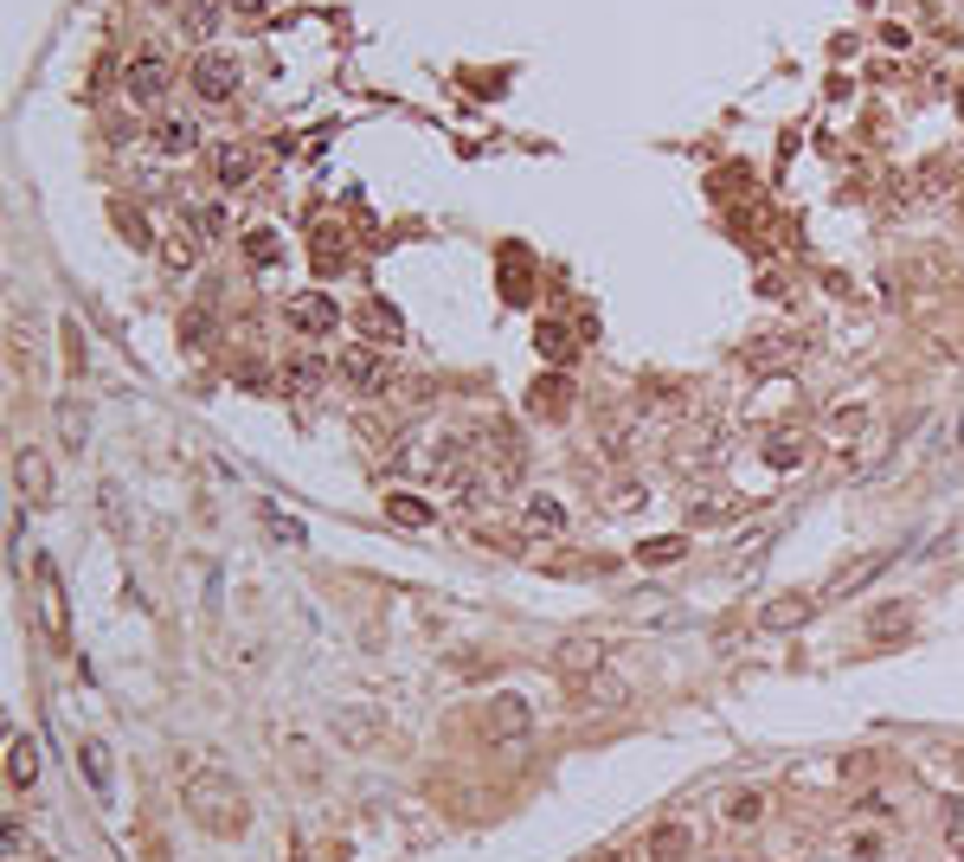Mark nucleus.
<instances>
[{"label":"nucleus","mask_w":964,"mask_h":862,"mask_svg":"<svg viewBox=\"0 0 964 862\" xmlns=\"http://www.w3.org/2000/svg\"><path fill=\"white\" fill-rule=\"evenodd\" d=\"M187 811L207 824L212 837H238V830L251 824V804H245V791L232 786L225 773H200V779L187 786Z\"/></svg>","instance_id":"1"},{"label":"nucleus","mask_w":964,"mask_h":862,"mask_svg":"<svg viewBox=\"0 0 964 862\" xmlns=\"http://www.w3.org/2000/svg\"><path fill=\"white\" fill-rule=\"evenodd\" d=\"M798 355H804V342H798V335H784V329H765V335H753V342L740 348V367H746L753 380H778L784 367H798Z\"/></svg>","instance_id":"2"},{"label":"nucleus","mask_w":964,"mask_h":862,"mask_svg":"<svg viewBox=\"0 0 964 862\" xmlns=\"http://www.w3.org/2000/svg\"><path fill=\"white\" fill-rule=\"evenodd\" d=\"M123 90H129V103H161V97L174 90V65H168V52L141 46L136 59L123 65Z\"/></svg>","instance_id":"3"},{"label":"nucleus","mask_w":964,"mask_h":862,"mask_svg":"<svg viewBox=\"0 0 964 862\" xmlns=\"http://www.w3.org/2000/svg\"><path fill=\"white\" fill-rule=\"evenodd\" d=\"M187 77H194V97H200V103H232L238 84H245V65H238L232 52H200Z\"/></svg>","instance_id":"4"},{"label":"nucleus","mask_w":964,"mask_h":862,"mask_svg":"<svg viewBox=\"0 0 964 862\" xmlns=\"http://www.w3.org/2000/svg\"><path fill=\"white\" fill-rule=\"evenodd\" d=\"M335 373H342L354 393H386V386H393V360H386V348H373V342H354V348H342Z\"/></svg>","instance_id":"5"},{"label":"nucleus","mask_w":964,"mask_h":862,"mask_svg":"<svg viewBox=\"0 0 964 862\" xmlns=\"http://www.w3.org/2000/svg\"><path fill=\"white\" fill-rule=\"evenodd\" d=\"M283 322L296 329V335H335L342 329V309H335V296H322V290H296L289 303H283Z\"/></svg>","instance_id":"6"},{"label":"nucleus","mask_w":964,"mask_h":862,"mask_svg":"<svg viewBox=\"0 0 964 862\" xmlns=\"http://www.w3.org/2000/svg\"><path fill=\"white\" fill-rule=\"evenodd\" d=\"M482 727H489V740H495V747H515V740H528L534 709H528L515 689H502V695H489V715H482Z\"/></svg>","instance_id":"7"},{"label":"nucleus","mask_w":964,"mask_h":862,"mask_svg":"<svg viewBox=\"0 0 964 862\" xmlns=\"http://www.w3.org/2000/svg\"><path fill=\"white\" fill-rule=\"evenodd\" d=\"M354 322H360V342H373V348H399V342H406V322H399V309H393V303H380V296H367Z\"/></svg>","instance_id":"8"},{"label":"nucleus","mask_w":964,"mask_h":862,"mask_svg":"<svg viewBox=\"0 0 964 862\" xmlns=\"http://www.w3.org/2000/svg\"><path fill=\"white\" fill-rule=\"evenodd\" d=\"M39 618H46V638L65 644L71 638V618H65V586H59V567L39 561Z\"/></svg>","instance_id":"9"},{"label":"nucleus","mask_w":964,"mask_h":862,"mask_svg":"<svg viewBox=\"0 0 964 862\" xmlns=\"http://www.w3.org/2000/svg\"><path fill=\"white\" fill-rule=\"evenodd\" d=\"M335 380V367L322 355H296V360H283V393H296V399H316L322 386Z\"/></svg>","instance_id":"10"},{"label":"nucleus","mask_w":964,"mask_h":862,"mask_svg":"<svg viewBox=\"0 0 964 862\" xmlns=\"http://www.w3.org/2000/svg\"><path fill=\"white\" fill-rule=\"evenodd\" d=\"M528 412H534V419H566V412H572V380H566V373H541V380L528 386Z\"/></svg>","instance_id":"11"},{"label":"nucleus","mask_w":964,"mask_h":862,"mask_svg":"<svg viewBox=\"0 0 964 862\" xmlns=\"http://www.w3.org/2000/svg\"><path fill=\"white\" fill-rule=\"evenodd\" d=\"M811 618H817V599H811V592H784V599H771V605L758 612L765 631H798V625H811Z\"/></svg>","instance_id":"12"},{"label":"nucleus","mask_w":964,"mask_h":862,"mask_svg":"<svg viewBox=\"0 0 964 862\" xmlns=\"http://www.w3.org/2000/svg\"><path fill=\"white\" fill-rule=\"evenodd\" d=\"M521 534H528V541H559V534H566V508L553 503V496H528V508H521Z\"/></svg>","instance_id":"13"},{"label":"nucleus","mask_w":964,"mask_h":862,"mask_svg":"<svg viewBox=\"0 0 964 862\" xmlns=\"http://www.w3.org/2000/svg\"><path fill=\"white\" fill-rule=\"evenodd\" d=\"M207 168H212V181L219 187H245L251 181V148H238V143H219V148H207Z\"/></svg>","instance_id":"14"},{"label":"nucleus","mask_w":964,"mask_h":862,"mask_svg":"<svg viewBox=\"0 0 964 862\" xmlns=\"http://www.w3.org/2000/svg\"><path fill=\"white\" fill-rule=\"evenodd\" d=\"M13 483H20L26 503H46V496H52V470H46V457H39V451H20V457H13Z\"/></svg>","instance_id":"15"},{"label":"nucleus","mask_w":964,"mask_h":862,"mask_svg":"<svg viewBox=\"0 0 964 862\" xmlns=\"http://www.w3.org/2000/svg\"><path fill=\"white\" fill-rule=\"evenodd\" d=\"M553 663H559L566 676H592V669L605 663V638H566V644L553 650Z\"/></svg>","instance_id":"16"},{"label":"nucleus","mask_w":964,"mask_h":862,"mask_svg":"<svg viewBox=\"0 0 964 862\" xmlns=\"http://www.w3.org/2000/svg\"><path fill=\"white\" fill-rule=\"evenodd\" d=\"M720 451H727V431L714 426V419H707V426H689V438L676 444V457H682V464H714Z\"/></svg>","instance_id":"17"},{"label":"nucleus","mask_w":964,"mask_h":862,"mask_svg":"<svg viewBox=\"0 0 964 862\" xmlns=\"http://www.w3.org/2000/svg\"><path fill=\"white\" fill-rule=\"evenodd\" d=\"M155 148H161V155H194V148H200V123H194V116H161V123H155Z\"/></svg>","instance_id":"18"},{"label":"nucleus","mask_w":964,"mask_h":862,"mask_svg":"<svg viewBox=\"0 0 964 862\" xmlns=\"http://www.w3.org/2000/svg\"><path fill=\"white\" fill-rule=\"evenodd\" d=\"M689 850H694L689 824H656L650 830V862H689Z\"/></svg>","instance_id":"19"},{"label":"nucleus","mask_w":964,"mask_h":862,"mask_svg":"<svg viewBox=\"0 0 964 862\" xmlns=\"http://www.w3.org/2000/svg\"><path fill=\"white\" fill-rule=\"evenodd\" d=\"M200 245H207L200 232H168V238H161V264H168L174 278H187V271L200 264Z\"/></svg>","instance_id":"20"},{"label":"nucleus","mask_w":964,"mask_h":862,"mask_svg":"<svg viewBox=\"0 0 964 862\" xmlns=\"http://www.w3.org/2000/svg\"><path fill=\"white\" fill-rule=\"evenodd\" d=\"M7 779H13L20 791H33V779H39V747H33L26 734L7 740Z\"/></svg>","instance_id":"21"},{"label":"nucleus","mask_w":964,"mask_h":862,"mask_svg":"<svg viewBox=\"0 0 964 862\" xmlns=\"http://www.w3.org/2000/svg\"><path fill=\"white\" fill-rule=\"evenodd\" d=\"M335 740H342V747H373V740H380V715L342 709V715H335Z\"/></svg>","instance_id":"22"},{"label":"nucleus","mask_w":964,"mask_h":862,"mask_svg":"<svg viewBox=\"0 0 964 862\" xmlns=\"http://www.w3.org/2000/svg\"><path fill=\"white\" fill-rule=\"evenodd\" d=\"M534 348H541L547 360H566L572 348H579V335H572V322H559V316H547V322L534 329Z\"/></svg>","instance_id":"23"},{"label":"nucleus","mask_w":964,"mask_h":862,"mask_svg":"<svg viewBox=\"0 0 964 862\" xmlns=\"http://www.w3.org/2000/svg\"><path fill=\"white\" fill-rule=\"evenodd\" d=\"M765 464H771V470H791V464H804V438H798L791 426H778L771 438H765Z\"/></svg>","instance_id":"24"},{"label":"nucleus","mask_w":964,"mask_h":862,"mask_svg":"<svg viewBox=\"0 0 964 862\" xmlns=\"http://www.w3.org/2000/svg\"><path fill=\"white\" fill-rule=\"evenodd\" d=\"M77 766H84L90 791H110V747L103 740H77Z\"/></svg>","instance_id":"25"},{"label":"nucleus","mask_w":964,"mask_h":862,"mask_svg":"<svg viewBox=\"0 0 964 862\" xmlns=\"http://www.w3.org/2000/svg\"><path fill=\"white\" fill-rule=\"evenodd\" d=\"M386 515H393L399 528H431V521H437V508L418 503V496H386Z\"/></svg>","instance_id":"26"},{"label":"nucleus","mask_w":964,"mask_h":862,"mask_svg":"<svg viewBox=\"0 0 964 862\" xmlns=\"http://www.w3.org/2000/svg\"><path fill=\"white\" fill-rule=\"evenodd\" d=\"M682 554H689V534H663V541H643V547H637L643 567H669V561H682Z\"/></svg>","instance_id":"27"},{"label":"nucleus","mask_w":964,"mask_h":862,"mask_svg":"<svg viewBox=\"0 0 964 862\" xmlns=\"http://www.w3.org/2000/svg\"><path fill=\"white\" fill-rule=\"evenodd\" d=\"M862 431H868V406H836V412H829V438H836V444H855Z\"/></svg>","instance_id":"28"},{"label":"nucleus","mask_w":964,"mask_h":862,"mask_svg":"<svg viewBox=\"0 0 964 862\" xmlns=\"http://www.w3.org/2000/svg\"><path fill=\"white\" fill-rule=\"evenodd\" d=\"M207 342H212V309L200 303V309H187V322H181V348H187V355H200Z\"/></svg>","instance_id":"29"},{"label":"nucleus","mask_w":964,"mask_h":862,"mask_svg":"<svg viewBox=\"0 0 964 862\" xmlns=\"http://www.w3.org/2000/svg\"><path fill=\"white\" fill-rule=\"evenodd\" d=\"M245 258H251V264H276V258H283V238H276L271 225L245 232Z\"/></svg>","instance_id":"30"},{"label":"nucleus","mask_w":964,"mask_h":862,"mask_svg":"<svg viewBox=\"0 0 964 862\" xmlns=\"http://www.w3.org/2000/svg\"><path fill=\"white\" fill-rule=\"evenodd\" d=\"M881 567H888V554H868V561H855V567H842V574L829 579V592H855L862 579H875Z\"/></svg>","instance_id":"31"},{"label":"nucleus","mask_w":964,"mask_h":862,"mask_svg":"<svg viewBox=\"0 0 964 862\" xmlns=\"http://www.w3.org/2000/svg\"><path fill=\"white\" fill-rule=\"evenodd\" d=\"M212 26H219V7H207V0H194V7H187V20H181V33H187V39H212Z\"/></svg>","instance_id":"32"},{"label":"nucleus","mask_w":964,"mask_h":862,"mask_svg":"<svg viewBox=\"0 0 964 862\" xmlns=\"http://www.w3.org/2000/svg\"><path fill=\"white\" fill-rule=\"evenodd\" d=\"M906 625H913V612H906V605H881V612L868 618V631H875V638H894V631H906Z\"/></svg>","instance_id":"33"},{"label":"nucleus","mask_w":964,"mask_h":862,"mask_svg":"<svg viewBox=\"0 0 964 862\" xmlns=\"http://www.w3.org/2000/svg\"><path fill=\"white\" fill-rule=\"evenodd\" d=\"M585 689H592V695H579V702H592V709H618V702H623L618 676H598V682H585Z\"/></svg>","instance_id":"34"},{"label":"nucleus","mask_w":964,"mask_h":862,"mask_svg":"<svg viewBox=\"0 0 964 862\" xmlns=\"http://www.w3.org/2000/svg\"><path fill=\"white\" fill-rule=\"evenodd\" d=\"M116 232H123V238H129V245H155V238H148V219L136 213V207H116Z\"/></svg>","instance_id":"35"},{"label":"nucleus","mask_w":964,"mask_h":862,"mask_svg":"<svg viewBox=\"0 0 964 862\" xmlns=\"http://www.w3.org/2000/svg\"><path fill=\"white\" fill-rule=\"evenodd\" d=\"M758 811H765V798H758V791H733V798H727V817H733V824H753Z\"/></svg>","instance_id":"36"},{"label":"nucleus","mask_w":964,"mask_h":862,"mask_svg":"<svg viewBox=\"0 0 964 862\" xmlns=\"http://www.w3.org/2000/svg\"><path fill=\"white\" fill-rule=\"evenodd\" d=\"M59 431H65V444H71V451H84V438H90V431H84V412H77L71 399L59 406Z\"/></svg>","instance_id":"37"},{"label":"nucleus","mask_w":964,"mask_h":862,"mask_svg":"<svg viewBox=\"0 0 964 862\" xmlns=\"http://www.w3.org/2000/svg\"><path fill=\"white\" fill-rule=\"evenodd\" d=\"M194 232H200V238H225V207H219V200L200 207V213H194Z\"/></svg>","instance_id":"38"},{"label":"nucleus","mask_w":964,"mask_h":862,"mask_svg":"<svg viewBox=\"0 0 964 862\" xmlns=\"http://www.w3.org/2000/svg\"><path fill=\"white\" fill-rule=\"evenodd\" d=\"M946 857L964 862V804L952 811V817H946Z\"/></svg>","instance_id":"39"},{"label":"nucleus","mask_w":964,"mask_h":862,"mask_svg":"<svg viewBox=\"0 0 964 862\" xmlns=\"http://www.w3.org/2000/svg\"><path fill=\"white\" fill-rule=\"evenodd\" d=\"M316 264H322V271L342 264V232H322V238H316Z\"/></svg>","instance_id":"40"},{"label":"nucleus","mask_w":964,"mask_h":862,"mask_svg":"<svg viewBox=\"0 0 964 862\" xmlns=\"http://www.w3.org/2000/svg\"><path fill=\"white\" fill-rule=\"evenodd\" d=\"M65 367L84 373V335H77V322H65Z\"/></svg>","instance_id":"41"},{"label":"nucleus","mask_w":964,"mask_h":862,"mask_svg":"<svg viewBox=\"0 0 964 862\" xmlns=\"http://www.w3.org/2000/svg\"><path fill=\"white\" fill-rule=\"evenodd\" d=\"M875 773V753H855V760H842V779H868Z\"/></svg>","instance_id":"42"},{"label":"nucleus","mask_w":964,"mask_h":862,"mask_svg":"<svg viewBox=\"0 0 964 862\" xmlns=\"http://www.w3.org/2000/svg\"><path fill=\"white\" fill-rule=\"evenodd\" d=\"M238 13H271V0H232Z\"/></svg>","instance_id":"43"},{"label":"nucleus","mask_w":964,"mask_h":862,"mask_svg":"<svg viewBox=\"0 0 964 862\" xmlns=\"http://www.w3.org/2000/svg\"><path fill=\"white\" fill-rule=\"evenodd\" d=\"M952 97H959V116H964V77H959V90H952Z\"/></svg>","instance_id":"44"},{"label":"nucleus","mask_w":964,"mask_h":862,"mask_svg":"<svg viewBox=\"0 0 964 862\" xmlns=\"http://www.w3.org/2000/svg\"><path fill=\"white\" fill-rule=\"evenodd\" d=\"M952 766H959V779H964V753H959V760H952Z\"/></svg>","instance_id":"45"},{"label":"nucleus","mask_w":964,"mask_h":862,"mask_svg":"<svg viewBox=\"0 0 964 862\" xmlns=\"http://www.w3.org/2000/svg\"><path fill=\"white\" fill-rule=\"evenodd\" d=\"M155 7H181V0H155Z\"/></svg>","instance_id":"46"},{"label":"nucleus","mask_w":964,"mask_h":862,"mask_svg":"<svg viewBox=\"0 0 964 862\" xmlns=\"http://www.w3.org/2000/svg\"><path fill=\"white\" fill-rule=\"evenodd\" d=\"M598 862H618V850H611V857H598Z\"/></svg>","instance_id":"47"},{"label":"nucleus","mask_w":964,"mask_h":862,"mask_svg":"<svg viewBox=\"0 0 964 862\" xmlns=\"http://www.w3.org/2000/svg\"><path fill=\"white\" fill-rule=\"evenodd\" d=\"M959 213H964V194H959Z\"/></svg>","instance_id":"48"}]
</instances>
